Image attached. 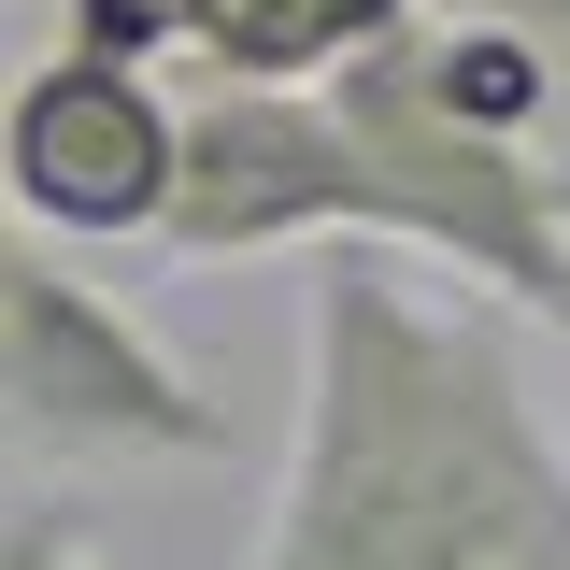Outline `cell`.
Masks as SVG:
<instances>
[{
	"instance_id": "obj_5",
	"label": "cell",
	"mask_w": 570,
	"mask_h": 570,
	"mask_svg": "<svg viewBox=\"0 0 570 570\" xmlns=\"http://www.w3.org/2000/svg\"><path fill=\"white\" fill-rule=\"evenodd\" d=\"M0 171L43 243H157L186 186V100H157L142 58H43L0 100Z\"/></svg>"
},
{
	"instance_id": "obj_7",
	"label": "cell",
	"mask_w": 570,
	"mask_h": 570,
	"mask_svg": "<svg viewBox=\"0 0 570 570\" xmlns=\"http://www.w3.org/2000/svg\"><path fill=\"white\" fill-rule=\"evenodd\" d=\"M71 58H171V43H200L214 0H58Z\"/></svg>"
},
{
	"instance_id": "obj_6",
	"label": "cell",
	"mask_w": 570,
	"mask_h": 570,
	"mask_svg": "<svg viewBox=\"0 0 570 570\" xmlns=\"http://www.w3.org/2000/svg\"><path fill=\"white\" fill-rule=\"evenodd\" d=\"M385 29H414V0H214V29L186 58L214 86H328L343 58H371Z\"/></svg>"
},
{
	"instance_id": "obj_9",
	"label": "cell",
	"mask_w": 570,
	"mask_h": 570,
	"mask_svg": "<svg viewBox=\"0 0 570 570\" xmlns=\"http://www.w3.org/2000/svg\"><path fill=\"white\" fill-rule=\"evenodd\" d=\"M485 14H513V29H542V43H557V71H570V0H485Z\"/></svg>"
},
{
	"instance_id": "obj_2",
	"label": "cell",
	"mask_w": 570,
	"mask_h": 570,
	"mask_svg": "<svg viewBox=\"0 0 570 570\" xmlns=\"http://www.w3.org/2000/svg\"><path fill=\"white\" fill-rule=\"evenodd\" d=\"M328 100H343L356 157H371V186H385V243H400V257L485 285V299L542 314V328H570V200H557V171H542V142H499V129H471V115L442 100L428 14L385 29L371 58H343Z\"/></svg>"
},
{
	"instance_id": "obj_8",
	"label": "cell",
	"mask_w": 570,
	"mask_h": 570,
	"mask_svg": "<svg viewBox=\"0 0 570 570\" xmlns=\"http://www.w3.org/2000/svg\"><path fill=\"white\" fill-rule=\"evenodd\" d=\"M0 570H100L71 499H0Z\"/></svg>"
},
{
	"instance_id": "obj_1",
	"label": "cell",
	"mask_w": 570,
	"mask_h": 570,
	"mask_svg": "<svg viewBox=\"0 0 570 570\" xmlns=\"http://www.w3.org/2000/svg\"><path fill=\"white\" fill-rule=\"evenodd\" d=\"M243 570H570V442L471 299L400 243H314L299 414Z\"/></svg>"
},
{
	"instance_id": "obj_3",
	"label": "cell",
	"mask_w": 570,
	"mask_h": 570,
	"mask_svg": "<svg viewBox=\"0 0 570 570\" xmlns=\"http://www.w3.org/2000/svg\"><path fill=\"white\" fill-rule=\"evenodd\" d=\"M0 100H14V71H0ZM0 428L43 456H228V400L129 299L43 257V228L14 214V171H0Z\"/></svg>"
},
{
	"instance_id": "obj_4",
	"label": "cell",
	"mask_w": 570,
	"mask_h": 570,
	"mask_svg": "<svg viewBox=\"0 0 570 570\" xmlns=\"http://www.w3.org/2000/svg\"><path fill=\"white\" fill-rule=\"evenodd\" d=\"M171 257H299V243H385V186L356 157L328 86H200L186 100V186Z\"/></svg>"
}]
</instances>
